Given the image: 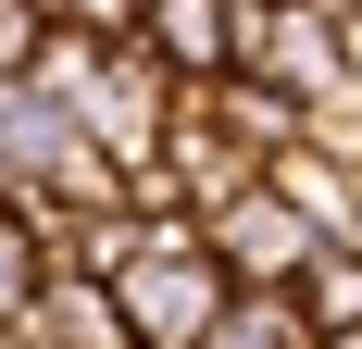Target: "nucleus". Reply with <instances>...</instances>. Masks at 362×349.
<instances>
[{"mask_svg":"<svg viewBox=\"0 0 362 349\" xmlns=\"http://www.w3.org/2000/svg\"><path fill=\"white\" fill-rule=\"evenodd\" d=\"M112 312H125V349H200L225 312V275L213 249H200V225H150L138 262L112 275Z\"/></svg>","mask_w":362,"mask_h":349,"instance_id":"nucleus-1","label":"nucleus"},{"mask_svg":"<svg viewBox=\"0 0 362 349\" xmlns=\"http://www.w3.org/2000/svg\"><path fill=\"white\" fill-rule=\"evenodd\" d=\"M200 225V249H213V275L225 287H300L313 275V212H288L275 187H238V200H213V212H187Z\"/></svg>","mask_w":362,"mask_h":349,"instance_id":"nucleus-2","label":"nucleus"},{"mask_svg":"<svg viewBox=\"0 0 362 349\" xmlns=\"http://www.w3.org/2000/svg\"><path fill=\"white\" fill-rule=\"evenodd\" d=\"M63 112L88 125V150H100V162H138V150H163V125H175V75L125 37V50H100V63H88V88H75Z\"/></svg>","mask_w":362,"mask_h":349,"instance_id":"nucleus-3","label":"nucleus"},{"mask_svg":"<svg viewBox=\"0 0 362 349\" xmlns=\"http://www.w3.org/2000/svg\"><path fill=\"white\" fill-rule=\"evenodd\" d=\"M250 75H275L288 100L325 112L337 88H350V13H337V0H275V13H250Z\"/></svg>","mask_w":362,"mask_h":349,"instance_id":"nucleus-4","label":"nucleus"},{"mask_svg":"<svg viewBox=\"0 0 362 349\" xmlns=\"http://www.w3.org/2000/svg\"><path fill=\"white\" fill-rule=\"evenodd\" d=\"M138 50L175 75V88H213V75L250 63V13H238V0H150V13H138Z\"/></svg>","mask_w":362,"mask_h":349,"instance_id":"nucleus-5","label":"nucleus"},{"mask_svg":"<svg viewBox=\"0 0 362 349\" xmlns=\"http://www.w3.org/2000/svg\"><path fill=\"white\" fill-rule=\"evenodd\" d=\"M187 100L213 112V138L238 150V162H275V150H300L313 138V100H288V88H275V75H213V88H187Z\"/></svg>","mask_w":362,"mask_h":349,"instance_id":"nucleus-6","label":"nucleus"},{"mask_svg":"<svg viewBox=\"0 0 362 349\" xmlns=\"http://www.w3.org/2000/svg\"><path fill=\"white\" fill-rule=\"evenodd\" d=\"M0 337H25V349H125V312H112L100 275H37L25 324H0Z\"/></svg>","mask_w":362,"mask_h":349,"instance_id":"nucleus-7","label":"nucleus"},{"mask_svg":"<svg viewBox=\"0 0 362 349\" xmlns=\"http://www.w3.org/2000/svg\"><path fill=\"white\" fill-rule=\"evenodd\" d=\"M200 349H313V312H300L288 287H225V312Z\"/></svg>","mask_w":362,"mask_h":349,"instance_id":"nucleus-8","label":"nucleus"},{"mask_svg":"<svg viewBox=\"0 0 362 349\" xmlns=\"http://www.w3.org/2000/svg\"><path fill=\"white\" fill-rule=\"evenodd\" d=\"M288 300L313 312V337H350L362 324V249H313V275H300Z\"/></svg>","mask_w":362,"mask_h":349,"instance_id":"nucleus-9","label":"nucleus"},{"mask_svg":"<svg viewBox=\"0 0 362 349\" xmlns=\"http://www.w3.org/2000/svg\"><path fill=\"white\" fill-rule=\"evenodd\" d=\"M50 50V0H0V88H25Z\"/></svg>","mask_w":362,"mask_h":349,"instance_id":"nucleus-10","label":"nucleus"},{"mask_svg":"<svg viewBox=\"0 0 362 349\" xmlns=\"http://www.w3.org/2000/svg\"><path fill=\"white\" fill-rule=\"evenodd\" d=\"M37 237H25V212H0V324H25V300H37Z\"/></svg>","mask_w":362,"mask_h":349,"instance_id":"nucleus-11","label":"nucleus"},{"mask_svg":"<svg viewBox=\"0 0 362 349\" xmlns=\"http://www.w3.org/2000/svg\"><path fill=\"white\" fill-rule=\"evenodd\" d=\"M50 25H63V37H100V50H125V37H138V0H50Z\"/></svg>","mask_w":362,"mask_h":349,"instance_id":"nucleus-12","label":"nucleus"},{"mask_svg":"<svg viewBox=\"0 0 362 349\" xmlns=\"http://www.w3.org/2000/svg\"><path fill=\"white\" fill-rule=\"evenodd\" d=\"M337 13H350V88L337 100H362V0H337Z\"/></svg>","mask_w":362,"mask_h":349,"instance_id":"nucleus-13","label":"nucleus"},{"mask_svg":"<svg viewBox=\"0 0 362 349\" xmlns=\"http://www.w3.org/2000/svg\"><path fill=\"white\" fill-rule=\"evenodd\" d=\"M325 249H362V174H350V212H337V237Z\"/></svg>","mask_w":362,"mask_h":349,"instance_id":"nucleus-14","label":"nucleus"},{"mask_svg":"<svg viewBox=\"0 0 362 349\" xmlns=\"http://www.w3.org/2000/svg\"><path fill=\"white\" fill-rule=\"evenodd\" d=\"M313 349H362V324H350V337H313Z\"/></svg>","mask_w":362,"mask_h":349,"instance_id":"nucleus-15","label":"nucleus"},{"mask_svg":"<svg viewBox=\"0 0 362 349\" xmlns=\"http://www.w3.org/2000/svg\"><path fill=\"white\" fill-rule=\"evenodd\" d=\"M238 13H275V0H238Z\"/></svg>","mask_w":362,"mask_h":349,"instance_id":"nucleus-16","label":"nucleus"},{"mask_svg":"<svg viewBox=\"0 0 362 349\" xmlns=\"http://www.w3.org/2000/svg\"><path fill=\"white\" fill-rule=\"evenodd\" d=\"M0 349H25V337H0Z\"/></svg>","mask_w":362,"mask_h":349,"instance_id":"nucleus-17","label":"nucleus"}]
</instances>
